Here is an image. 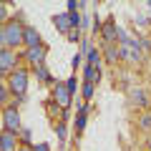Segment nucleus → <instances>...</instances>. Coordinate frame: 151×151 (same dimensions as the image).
Masks as SVG:
<instances>
[{"mask_svg":"<svg viewBox=\"0 0 151 151\" xmlns=\"http://www.w3.org/2000/svg\"><path fill=\"white\" fill-rule=\"evenodd\" d=\"M134 23H136V25H141V28H146V25H149V18H144V15H134Z\"/></svg>","mask_w":151,"mask_h":151,"instance_id":"4be33fe9","label":"nucleus"},{"mask_svg":"<svg viewBox=\"0 0 151 151\" xmlns=\"http://www.w3.org/2000/svg\"><path fill=\"white\" fill-rule=\"evenodd\" d=\"M86 111H88L86 106H81V108H78V119H76V131H78V134H81V131L86 129Z\"/></svg>","mask_w":151,"mask_h":151,"instance_id":"dca6fc26","label":"nucleus"},{"mask_svg":"<svg viewBox=\"0 0 151 151\" xmlns=\"http://www.w3.org/2000/svg\"><path fill=\"white\" fill-rule=\"evenodd\" d=\"M53 25H55V30H60V33H70V30H73L70 13L68 10H65V13H55V15H53Z\"/></svg>","mask_w":151,"mask_h":151,"instance_id":"6e6552de","label":"nucleus"},{"mask_svg":"<svg viewBox=\"0 0 151 151\" xmlns=\"http://www.w3.org/2000/svg\"><path fill=\"white\" fill-rule=\"evenodd\" d=\"M131 103H134V106H146V103H149V93L144 91V88H136V91H131Z\"/></svg>","mask_w":151,"mask_h":151,"instance_id":"f8f14e48","label":"nucleus"},{"mask_svg":"<svg viewBox=\"0 0 151 151\" xmlns=\"http://www.w3.org/2000/svg\"><path fill=\"white\" fill-rule=\"evenodd\" d=\"M121 58L131 60V63H139V60H141V48H139V40H136V43H121Z\"/></svg>","mask_w":151,"mask_h":151,"instance_id":"423d86ee","label":"nucleus"},{"mask_svg":"<svg viewBox=\"0 0 151 151\" xmlns=\"http://www.w3.org/2000/svg\"><path fill=\"white\" fill-rule=\"evenodd\" d=\"M8 86H10V91L15 93L18 98H23V93L28 91V73H25V70H13Z\"/></svg>","mask_w":151,"mask_h":151,"instance_id":"f03ea898","label":"nucleus"},{"mask_svg":"<svg viewBox=\"0 0 151 151\" xmlns=\"http://www.w3.org/2000/svg\"><path fill=\"white\" fill-rule=\"evenodd\" d=\"M68 40H73V43H78V40H81V30H78V28H73V30L68 33Z\"/></svg>","mask_w":151,"mask_h":151,"instance_id":"6ab92c4d","label":"nucleus"},{"mask_svg":"<svg viewBox=\"0 0 151 151\" xmlns=\"http://www.w3.org/2000/svg\"><path fill=\"white\" fill-rule=\"evenodd\" d=\"M35 76H38V81H50L48 68H45V65H35Z\"/></svg>","mask_w":151,"mask_h":151,"instance_id":"f3484780","label":"nucleus"},{"mask_svg":"<svg viewBox=\"0 0 151 151\" xmlns=\"http://www.w3.org/2000/svg\"><path fill=\"white\" fill-rule=\"evenodd\" d=\"M103 55H106V60L116 63V60L121 58V45H116V43H106V50H103Z\"/></svg>","mask_w":151,"mask_h":151,"instance_id":"ddd939ff","label":"nucleus"},{"mask_svg":"<svg viewBox=\"0 0 151 151\" xmlns=\"http://www.w3.org/2000/svg\"><path fill=\"white\" fill-rule=\"evenodd\" d=\"M55 134H58V139H65V134H68L65 124H58V126H55Z\"/></svg>","mask_w":151,"mask_h":151,"instance_id":"5701e85b","label":"nucleus"},{"mask_svg":"<svg viewBox=\"0 0 151 151\" xmlns=\"http://www.w3.org/2000/svg\"><path fill=\"white\" fill-rule=\"evenodd\" d=\"M23 151H33V146H30V149H23Z\"/></svg>","mask_w":151,"mask_h":151,"instance_id":"cd10ccee","label":"nucleus"},{"mask_svg":"<svg viewBox=\"0 0 151 151\" xmlns=\"http://www.w3.org/2000/svg\"><path fill=\"white\" fill-rule=\"evenodd\" d=\"M45 55H48V48H45V45H35V48H25V58L30 60L33 65H43Z\"/></svg>","mask_w":151,"mask_h":151,"instance_id":"0eeeda50","label":"nucleus"},{"mask_svg":"<svg viewBox=\"0 0 151 151\" xmlns=\"http://www.w3.org/2000/svg\"><path fill=\"white\" fill-rule=\"evenodd\" d=\"M23 43H25V48L43 45V43H40V33H38L35 28H30V25H25V38H23Z\"/></svg>","mask_w":151,"mask_h":151,"instance_id":"9d476101","label":"nucleus"},{"mask_svg":"<svg viewBox=\"0 0 151 151\" xmlns=\"http://www.w3.org/2000/svg\"><path fill=\"white\" fill-rule=\"evenodd\" d=\"M116 35H119V25H116V18H108V20L101 25V38L106 40V43H113V40H116Z\"/></svg>","mask_w":151,"mask_h":151,"instance_id":"1a4fd4ad","label":"nucleus"},{"mask_svg":"<svg viewBox=\"0 0 151 151\" xmlns=\"http://www.w3.org/2000/svg\"><path fill=\"white\" fill-rule=\"evenodd\" d=\"M83 78H86V83H98L101 73H98V68H96V65H88V63H86V70H83Z\"/></svg>","mask_w":151,"mask_h":151,"instance_id":"4468645a","label":"nucleus"},{"mask_svg":"<svg viewBox=\"0 0 151 151\" xmlns=\"http://www.w3.org/2000/svg\"><path fill=\"white\" fill-rule=\"evenodd\" d=\"M65 86H68V91H70V96H73V93L78 91V83H76V78H68V81H65Z\"/></svg>","mask_w":151,"mask_h":151,"instance_id":"412c9836","label":"nucleus"},{"mask_svg":"<svg viewBox=\"0 0 151 151\" xmlns=\"http://www.w3.org/2000/svg\"><path fill=\"white\" fill-rule=\"evenodd\" d=\"M15 144H18V134L3 131V136H0V151H15Z\"/></svg>","mask_w":151,"mask_h":151,"instance_id":"9b49d317","label":"nucleus"},{"mask_svg":"<svg viewBox=\"0 0 151 151\" xmlns=\"http://www.w3.org/2000/svg\"><path fill=\"white\" fill-rule=\"evenodd\" d=\"M53 83V96H55V103H58L60 108H68L70 106V91L65 83H58V81H50Z\"/></svg>","mask_w":151,"mask_h":151,"instance_id":"20e7f679","label":"nucleus"},{"mask_svg":"<svg viewBox=\"0 0 151 151\" xmlns=\"http://www.w3.org/2000/svg\"><path fill=\"white\" fill-rule=\"evenodd\" d=\"M15 60H18L15 50H8V48L0 50V70H3V73H13V70H18L15 68Z\"/></svg>","mask_w":151,"mask_h":151,"instance_id":"39448f33","label":"nucleus"},{"mask_svg":"<svg viewBox=\"0 0 151 151\" xmlns=\"http://www.w3.org/2000/svg\"><path fill=\"white\" fill-rule=\"evenodd\" d=\"M146 8H149V10H151V3H146Z\"/></svg>","mask_w":151,"mask_h":151,"instance_id":"bb28decb","label":"nucleus"},{"mask_svg":"<svg viewBox=\"0 0 151 151\" xmlns=\"http://www.w3.org/2000/svg\"><path fill=\"white\" fill-rule=\"evenodd\" d=\"M23 38H25V25H20L18 20H8L5 25H3V30H0V43L8 50L18 48V45L23 43Z\"/></svg>","mask_w":151,"mask_h":151,"instance_id":"f257e3e1","label":"nucleus"},{"mask_svg":"<svg viewBox=\"0 0 151 151\" xmlns=\"http://www.w3.org/2000/svg\"><path fill=\"white\" fill-rule=\"evenodd\" d=\"M33 151H50V149H48V144H35Z\"/></svg>","mask_w":151,"mask_h":151,"instance_id":"393cba45","label":"nucleus"},{"mask_svg":"<svg viewBox=\"0 0 151 151\" xmlns=\"http://www.w3.org/2000/svg\"><path fill=\"white\" fill-rule=\"evenodd\" d=\"M3 131H10V134L20 131V113H18V108H5V113H3Z\"/></svg>","mask_w":151,"mask_h":151,"instance_id":"7ed1b4c3","label":"nucleus"},{"mask_svg":"<svg viewBox=\"0 0 151 151\" xmlns=\"http://www.w3.org/2000/svg\"><path fill=\"white\" fill-rule=\"evenodd\" d=\"M141 129H151V113H144L141 116Z\"/></svg>","mask_w":151,"mask_h":151,"instance_id":"aec40b11","label":"nucleus"},{"mask_svg":"<svg viewBox=\"0 0 151 151\" xmlns=\"http://www.w3.org/2000/svg\"><path fill=\"white\" fill-rule=\"evenodd\" d=\"M93 91H96L93 83H83V98H86V101H91V98H93Z\"/></svg>","mask_w":151,"mask_h":151,"instance_id":"a211bd4d","label":"nucleus"},{"mask_svg":"<svg viewBox=\"0 0 151 151\" xmlns=\"http://www.w3.org/2000/svg\"><path fill=\"white\" fill-rule=\"evenodd\" d=\"M20 136H23V141H25V146L30 149V144H33V139H30V131H28V129H23V131H20Z\"/></svg>","mask_w":151,"mask_h":151,"instance_id":"b1692460","label":"nucleus"},{"mask_svg":"<svg viewBox=\"0 0 151 151\" xmlns=\"http://www.w3.org/2000/svg\"><path fill=\"white\" fill-rule=\"evenodd\" d=\"M86 58H88V65H96V68H98V63H101V50H96V48L91 45L88 53H86Z\"/></svg>","mask_w":151,"mask_h":151,"instance_id":"2eb2a0df","label":"nucleus"},{"mask_svg":"<svg viewBox=\"0 0 151 151\" xmlns=\"http://www.w3.org/2000/svg\"><path fill=\"white\" fill-rule=\"evenodd\" d=\"M81 55H83V53H76V55H73V68H76V65H81Z\"/></svg>","mask_w":151,"mask_h":151,"instance_id":"a878e982","label":"nucleus"}]
</instances>
